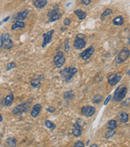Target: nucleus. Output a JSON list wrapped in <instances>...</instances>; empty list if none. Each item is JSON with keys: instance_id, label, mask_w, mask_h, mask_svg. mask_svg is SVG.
I'll use <instances>...</instances> for the list:
<instances>
[{"instance_id": "c85d7f7f", "label": "nucleus", "mask_w": 130, "mask_h": 147, "mask_svg": "<svg viewBox=\"0 0 130 147\" xmlns=\"http://www.w3.org/2000/svg\"><path fill=\"white\" fill-rule=\"evenodd\" d=\"M74 98V93L73 91H67L64 93V98L66 99H71Z\"/></svg>"}, {"instance_id": "b1692460", "label": "nucleus", "mask_w": 130, "mask_h": 147, "mask_svg": "<svg viewBox=\"0 0 130 147\" xmlns=\"http://www.w3.org/2000/svg\"><path fill=\"white\" fill-rule=\"evenodd\" d=\"M113 14V10H111V9H106L105 11H104L102 14H101V20H104L105 19V18H106L108 15H112Z\"/></svg>"}, {"instance_id": "f704fd0d", "label": "nucleus", "mask_w": 130, "mask_h": 147, "mask_svg": "<svg viewBox=\"0 0 130 147\" xmlns=\"http://www.w3.org/2000/svg\"><path fill=\"white\" fill-rule=\"evenodd\" d=\"M57 12H58V9H54V10H52L51 12L48 13V16L51 17L52 15H54V14H56V13H57Z\"/></svg>"}, {"instance_id": "7ed1b4c3", "label": "nucleus", "mask_w": 130, "mask_h": 147, "mask_svg": "<svg viewBox=\"0 0 130 147\" xmlns=\"http://www.w3.org/2000/svg\"><path fill=\"white\" fill-rule=\"evenodd\" d=\"M77 72V69L76 67H67L63 69L60 74L61 75L66 79V82H69V80L72 78L75 74Z\"/></svg>"}, {"instance_id": "e433bc0d", "label": "nucleus", "mask_w": 130, "mask_h": 147, "mask_svg": "<svg viewBox=\"0 0 130 147\" xmlns=\"http://www.w3.org/2000/svg\"><path fill=\"white\" fill-rule=\"evenodd\" d=\"M47 111H49L50 113H54L55 111V108L53 107V106H50L49 108H47Z\"/></svg>"}, {"instance_id": "a878e982", "label": "nucleus", "mask_w": 130, "mask_h": 147, "mask_svg": "<svg viewBox=\"0 0 130 147\" xmlns=\"http://www.w3.org/2000/svg\"><path fill=\"white\" fill-rule=\"evenodd\" d=\"M103 100V96L102 95H99V94H97L96 95L95 97H93V102L95 103V104H98L100 103L101 101Z\"/></svg>"}, {"instance_id": "f03ea898", "label": "nucleus", "mask_w": 130, "mask_h": 147, "mask_svg": "<svg viewBox=\"0 0 130 147\" xmlns=\"http://www.w3.org/2000/svg\"><path fill=\"white\" fill-rule=\"evenodd\" d=\"M127 93V88L124 85H121L118 86L116 90L114 92L113 94V101L115 102H121L122 99H124V98L126 95Z\"/></svg>"}, {"instance_id": "7c9ffc66", "label": "nucleus", "mask_w": 130, "mask_h": 147, "mask_svg": "<svg viewBox=\"0 0 130 147\" xmlns=\"http://www.w3.org/2000/svg\"><path fill=\"white\" fill-rule=\"evenodd\" d=\"M16 66V64L14 62H10L7 66H6V70H12V69H14L15 67Z\"/></svg>"}, {"instance_id": "a211bd4d", "label": "nucleus", "mask_w": 130, "mask_h": 147, "mask_svg": "<svg viewBox=\"0 0 130 147\" xmlns=\"http://www.w3.org/2000/svg\"><path fill=\"white\" fill-rule=\"evenodd\" d=\"M113 23L115 26H121L124 23V19H123L121 16H117L113 20Z\"/></svg>"}, {"instance_id": "0eeeda50", "label": "nucleus", "mask_w": 130, "mask_h": 147, "mask_svg": "<svg viewBox=\"0 0 130 147\" xmlns=\"http://www.w3.org/2000/svg\"><path fill=\"white\" fill-rule=\"evenodd\" d=\"M81 112L86 117H92L95 113V108L91 106H85L81 108Z\"/></svg>"}, {"instance_id": "4c0bfd02", "label": "nucleus", "mask_w": 130, "mask_h": 147, "mask_svg": "<svg viewBox=\"0 0 130 147\" xmlns=\"http://www.w3.org/2000/svg\"><path fill=\"white\" fill-rule=\"evenodd\" d=\"M111 98H112V96H111V95H109V96L107 97V98L105 99V102H104V105H107V104H108V102H109V100L111 99Z\"/></svg>"}, {"instance_id": "393cba45", "label": "nucleus", "mask_w": 130, "mask_h": 147, "mask_svg": "<svg viewBox=\"0 0 130 147\" xmlns=\"http://www.w3.org/2000/svg\"><path fill=\"white\" fill-rule=\"evenodd\" d=\"M61 16H62L61 13L57 12V13H56V14H54V15H52L51 17H50L49 22H54V21H56V20H58L61 18Z\"/></svg>"}, {"instance_id": "4be33fe9", "label": "nucleus", "mask_w": 130, "mask_h": 147, "mask_svg": "<svg viewBox=\"0 0 130 147\" xmlns=\"http://www.w3.org/2000/svg\"><path fill=\"white\" fill-rule=\"evenodd\" d=\"M6 144L9 147H15L16 146V140L14 138H8L6 139Z\"/></svg>"}, {"instance_id": "20e7f679", "label": "nucleus", "mask_w": 130, "mask_h": 147, "mask_svg": "<svg viewBox=\"0 0 130 147\" xmlns=\"http://www.w3.org/2000/svg\"><path fill=\"white\" fill-rule=\"evenodd\" d=\"M129 55H130L129 50L128 48H126V47L123 48L119 52V54L117 55V56H116V63H122V62H124L125 60L128 59Z\"/></svg>"}, {"instance_id": "5701e85b", "label": "nucleus", "mask_w": 130, "mask_h": 147, "mask_svg": "<svg viewBox=\"0 0 130 147\" xmlns=\"http://www.w3.org/2000/svg\"><path fill=\"white\" fill-rule=\"evenodd\" d=\"M30 84H31L32 86H33V87H35V88L37 87L38 88L41 86V81H40L39 78H35V79L31 80Z\"/></svg>"}, {"instance_id": "39448f33", "label": "nucleus", "mask_w": 130, "mask_h": 147, "mask_svg": "<svg viewBox=\"0 0 130 147\" xmlns=\"http://www.w3.org/2000/svg\"><path fill=\"white\" fill-rule=\"evenodd\" d=\"M30 110V106L27 103H22L20 104L13 109V113L16 115H20L22 113L27 112Z\"/></svg>"}, {"instance_id": "c756f323", "label": "nucleus", "mask_w": 130, "mask_h": 147, "mask_svg": "<svg viewBox=\"0 0 130 147\" xmlns=\"http://www.w3.org/2000/svg\"><path fill=\"white\" fill-rule=\"evenodd\" d=\"M62 56H64V54H63V52H62V51H59V52H57V55H55V57H54V62H57L58 59L59 58H61Z\"/></svg>"}, {"instance_id": "423d86ee", "label": "nucleus", "mask_w": 130, "mask_h": 147, "mask_svg": "<svg viewBox=\"0 0 130 147\" xmlns=\"http://www.w3.org/2000/svg\"><path fill=\"white\" fill-rule=\"evenodd\" d=\"M121 79V73L111 74V75L108 77V82L110 86H115L120 82Z\"/></svg>"}, {"instance_id": "6ab92c4d", "label": "nucleus", "mask_w": 130, "mask_h": 147, "mask_svg": "<svg viewBox=\"0 0 130 147\" xmlns=\"http://www.w3.org/2000/svg\"><path fill=\"white\" fill-rule=\"evenodd\" d=\"M119 118H120V121L123 123H125L128 122V113L125 112H121L119 115Z\"/></svg>"}, {"instance_id": "79ce46f5", "label": "nucleus", "mask_w": 130, "mask_h": 147, "mask_svg": "<svg viewBox=\"0 0 130 147\" xmlns=\"http://www.w3.org/2000/svg\"><path fill=\"white\" fill-rule=\"evenodd\" d=\"M3 121V117H2V115L0 114V122H1Z\"/></svg>"}, {"instance_id": "1a4fd4ad", "label": "nucleus", "mask_w": 130, "mask_h": 147, "mask_svg": "<svg viewBox=\"0 0 130 147\" xmlns=\"http://www.w3.org/2000/svg\"><path fill=\"white\" fill-rule=\"evenodd\" d=\"M94 52V48L93 46H89L88 49H86V50H84L81 54V57L83 58V60H87L88 58H89L91 56L93 55Z\"/></svg>"}, {"instance_id": "cd10ccee", "label": "nucleus", "mask_w": 130, "mask_h": 147, "mask_svg": "<svg viewBox=\"0 0 130 147\" xmlns=\"http://www.w3.org/2000/svg\"><path fill=\"white\" fill-rule=\"evenodd\" d=\"M115 133H116L115 130H109V131L106 132L105 137V138H107V139H108V138H110L113 137V136L115 134Z\"/></svg>"}, {"instance_id": "f3484780", "label": "nucleus", "mask_w": 130, "mask_h": 147, "mask_svg": "<svg viewBox=\"0 0 130 147\" xmlns=\"http://www.w3.org/2000/svg\"><path fill=\"white\" fill-rule=\"evenodd\" d=\"M75 14L77 15V16L78 17V18H79L80 20H83L84 18H86V13L85 11H83V10H80V9L76 10H75Z\"/></svg>"}, {"instance_id": "a18cd8bd", "label": "nucleus", "mask_w": 130, "mask_h": 147, "mask_svg": "<svg viewBox=\"0 0 130 147\" xmlns=\"http://www.w3.org/2000/svg\"><path fill=\"white\" fill-rule=\"evenodd\" d=\"M3 22H0V26H1V25L3 24Z\"/></svg>"}, {"instance_id": "dca6fc26", "label": "nucleus", "mask_w": 130, "mask_h": 147, "mask_svg": "<svg viewBox=\"0 0 130 147\" xmlns=\"http://www.w3.org/2000/svg\"><path fill=\"white\" fill-rule=\"evenodd\" d=\"M24 26H25V23L22 21H16L14 24L12 25L11 29L14 30L18 29V28H23Z\"/></svg>"}, {"instance_id": "58836bf2", "label": "nucleus", "mask_w": 130, "mask_h": 147, "mask_svg": "<svg viewBox=\"0 0 130 147\" xmlns=\"http://www.w3.org/2000/svg\"><path fill=\"white\" fill-rule=\"evenodd\" d=\"M77 38H85V35H82V34H79V35H77Z\"/></svg>"}, {"instance_id": "473e14b6", "label": "nucleus", "mask_w": 130, "mask_h": 147, "mask_svg": "<svg viewBox=\"0 0 130 147\" xmlns=\"http://www.w3.org/2000/svg\"><path fill=\"white\" fill-rule=\"evenodd\" d=\"M74 147H84V144H83L82 142L78 141V142H77L75 143V145H74Z\"/></svg>"}, {"instance_id": "aec40b11", "label": "nucleus", "mask_w": 130, "mask_h": 147, "mask_svg": "<svg viewBox=\"0 0 130 147\" xmlns=\"http://www.w3.org/2000/svg\"><path fill=\"white\" fill-rule=\"evenodd\" d=\"M65 62H66V57H65V55H64V56H62L61 58L58 59L57 62H54V63H55V66H56V67H57V68H61L62 66L64 65Z\"/></svg>"}, {"instance_id": "72a5a7b5", "label": "nucleus", "mask_w": 130, "mask_h": 147, "mask_svg": "<svg viewBox=\"0 0 130 147\" xmlns=\"http://www.w3.org/2000/svg\"><path fill=\"white\" fill-rule=\"evenodd\" d=\"M81 3H82L83 5H85V6H88V5H89L90 3H91L90 0H81Z\"/></svg>"}, {"instance_id": "412c9836", "label": "nucleus", "mask_w": 130, "mask_h": 147, "mask_svg": "<svg viewBox=\"0 0 130 147\" xmlns=\"http://www.w3.org/2000/svg\"><path fill=\"white\" fill-rule=\"evenodd\" d=\"M107 127L109 130H115L116 127H117V125H116V122L115 120H110L109 121L108 124H107Z\"/></svg>"}, {"instance_id": "2f4dec72", "label": "nucleus", "mask_w": 130, "mask_h": 147, "mask_svg": "<svg viewBox=\"0 0 130 147\" xmlns=\"http://www.w3.org/2000/svg\"><path fill=\"white\" fill-rule=\"evenodd\" d=\"M65 50H66V53H68L69 51V39H66L65 41Z\"/></svg>"}, {"instance_id": "37998d69", "label": "nucleus", "mask_w": 130, "mask_h": 147, "mask_svg": "<svg viewBox=\"0 0 130 147\" xmlns=\"http://www.w3.org/2000/svg\"><path fill=\"white\" fill-rule=\"evenodd\" d=\"M0 48H2V41H1V39H0Z\"/></svg>"}, {"instance_id": "ddd939ff", "label": "nucleus", "mask_w": 130, "mask_h": 147, "mask_svg": "<svg viewBox=\"0 0 130 147\" xmlns=\"http://www.w3.org/2000/svg\"><path fill=\"white\" fill-rule=\"evenodd\" d=\"M41 109H42V106H41L40 104L34 105L33 109H32V110H31V116L33 118H36L38 114H39Z\"/></svg>"}, {"instance_id": "9d476101", "label": "nucleus", "mask_w": 130, "mask_h": 147, "mask_svg": "<svg viewBox=\"0 0 130 147\" xmlns=\"http://www.w3.org/2000/svg\"><path fill=\"white\" fill-rule=\"evenodd\" d=\"M86 45V42L85 41V39L84 38H77L75 39V41L74 43V47L77 50H81V49H83L85 48V46Z\"/></svg>"}, {"instance_id": "2eb2a0df", "label": "nucleus", "mask_w": 130, "mask_h": 147, "mask_svg": "<svg viewBox=\"0 0 130 147\" xmlns=\"http://www.w3.org/2000/svg\"><path fill=\"white\" fill-rule=\"evenodd\" d=\"M47 4V0H36L34 5L37 8H42Z\"/></svg>"}, {"instance_id": "6e6552de", "label": "nucleus", "mask_w": 130, "mask_h": 147, "mask_svg": "<svg viewBox=\"0 0 130 147\" xmlns=\"http://www.w3.org/2000/svg\"><path fill=\"white\" fill-rule=\"evenodd\" d=\"M54 30H51L49 32H47L46 34H43L42 37H43V43H42V47H45L48 43H50L52 40V35H53Z\"/></svg>"}, {"instance_id": "4468645a", "label": "nucleus", "mask_w": 130, "mask_h": 147, "mask_svg": "<svg viewBox=\"0 0 130 147\" xmlns=\"http://www.w3.org/2000/svg\"><path fill=\"white\" fill-rule=\"evenodd\" d=\"M13 100H14V95L13 93H10L6 96L4 99V104L6 106H10L13 103Z\"/></svg>"}, {"instance_id": "f8f14e48", "label": "nucleus", "mask_w": 130, "mask_h": 147, "mask_svg": "<svg viewBox=\"0 0 130 147\" xmlns=\"http://www.w3.org/2000/svg\"><path fill=\"white\" fill-rule=\"evenodd\" d=\"M72 133L74 137H79L81 134V126L79 124H74L72 130Z\"/></svg>"}, {"instance_id": "bb28decb", "label": "nucleus", "mask_w": 130, "mask_h": 147, "mask_svg": "<svg viewBox=\"0 0 130 147\" xmlns=\"http://www.w3.org/2000/svg\"><path fill=\"white\" fill-rule=\"evenodd\" d=\"M45 126H46L47 128H49V129H50V130H54L55 129V125L52 122H50V121H49V120H46V121L45 122Z\"/></svg>"}, {"instance_id": "c03bdc74", "label": "nucleus", "mask_w": 130, "mask_h": 147, "mask_svg": "<svg viewBox=\"0 0 130 147\" xmlns=\"http://www.w3.org/2000/svg\"><path fill=\"white\" fill-rule=\"evenodd\" d=\"M127 75H130V70L127 72Z\"/></svg>"}, {"instance_id": "c9c22d12", "label": "nucleus", "mask_w": 130, "mask_h": 147, "mask_svg": "<svg viewBox=\"0 0 130 147\" xmlns=\"http://www.w3.org/2000/svg\"><path fill=\"white\" fill-rule=\"evenodd\" d=\"M63 23H64V25H65V26H69V25L70 24V23H71V20H70L69 18H66V19L64 20Z\"/></svg>"}, {"instance_id": "a19ab883", "label": "nucleus", "mask_w": 130, "mask_h": 147, "mask_svg": "<svg viewBox=\"0 0 130 147\" xmlns=\"http://www.w3.org/2000/svg\"><path fill=\"white\" fill-rule=\"evenodd\" d=\"M89 147H97V144H93V145H91Z\"/></svg>"}, {"instance_id": "f257e3e1", "label": "nucleus", "mask_w": 130, "mask_h": 147, "mask_svg": "<svg viewBox=\"0 0 130 147\" xmlns=\"http://www.w3.org/2000/svg\"><path fill=\"white\" fill-rule=\"evenodd\" d=\"M0 39L2 41V48H3L4 50H10L14 46V43H13L11 39V36L8 33L3 34L0 37Z\"/></svg>"}, {"instance_id": "9b49d317", "label": "nucleus", "mask_w": 130, "mask_h": 147, "mask_svg": "<svg viewBox=\"0 0 130 147\" xmlns=\"http://www.w3.org/2000/svg\"><path fill=\"white\" fill-rule=\"evenodd\" d=\"M29 10H25L23 11H21L18 13V14L15 15V18L17 20V21H22V20H24L26 18H27V16L29 14Z\"/></svg>"}, {"instance_id": "ea45409f", "label": "nucleus", "mask_w": 130, "mask_h": 147, "mask_svg": "<svg viewBox=\"0 0 130 147\" xmlns=\"http://www.w3.org/2000/svg\"><path fill=\"white\" fill-rule=\"evenodd\" d=\"M9 18H10V17H9V16H7L6 18H5L3 19V23H5V22H6V21H8Z\"/></svg>"}]
</instances>
